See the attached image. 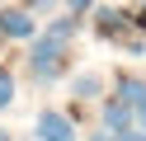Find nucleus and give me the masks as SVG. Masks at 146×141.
I'll return each instance as SVG.
<instances>
[{
    "label": "nucleus",
    "instance_id": "nucleus-1",
    "mask_svg": "<svg viewBox=\"0 0 146 141\" xmlns=\"http://www.w3.org/2000/svg\"><path fill=\"white\" fill-rule=\"evenodd\" d=\"M71 71V38H57L47 28L29 38V80L33 85H57Z\"/></svg>",
    "mask_w": 146,
    "mask_h": 141
},
{
    "label": "nucleus",
    "instance_id": "nucleus-2",
    "mask_svg": "<svg viewBox=\"0 0 146 141\" xmlns=\"http://www.w3.org/2000/svg\"><path fill=\"white\" fill-rule=\"evenodd\" d=\"M33 136H38V141H80V127H76V118H71V113H61V108H42L38 122H33Z\"/></svg>",
    "mask_w": 146,
    "mask_h": 141
},
{
    "label": "nucleus",
    "instance_id": "nucleus-3",
    "mask_svg": "<svg viewBox=\"0 0 146 141\" xmlns=\"http://www.w3.org/2000/svg\"><path fill=\"white\" fill-rule=\"evenodd\" d=\"M38 33V14L24 5H0V38H10V42H29Z\"/></svg>",
    "mask_w": 146,
    "mask_h": 141
},
{
    "label": "nucleus",
    "instance_id": "nucleus-4",
    "mask_svg": "<svg viewBox=\"0 0 146 141\" xmlns=\"http://www.w3.org/2000/svg\"><path fill=\"white\" fill-rule=\"evenodd\" d=\"M90 14H94V33L99 38H113V42L127 38V28H132L127 24V9H118V5H94Z\"/></svg>",
    "mask_w": 146,
    "mask_h": 141
},
{
    "label": "nucleus",
    "instance_id": "nucleus-5",
    "mask_svg": "<svg viewBox=\"0 0 146 141\" xmlns=\"http://www.w3.org/2000/svg\"><path fill=\"white\" fill-rule=\"evenodd\" d=\"M113 99H123L127 108H137V103H146V75H137V71H113Z\"/></svg>",
    "mask_w": 146,
    "mask_h": 141
},
{
    "label": "nucleus",
    "instance_id": "nucleus-6",
    "mask_svg": "<svg viewBox=\"0 0 146 141\" xmlns=\"http://www.w3.org/2000/svg\"><path fill=\"white\" fill-rule=\"evenodd\" d=\"M104 94H108V75H104V71H80V75H71V99L94 103V99H104Z\"/></svg>",
    "mask_w": 146,
    "mask_h": 141
},
{
    "label": "nucleus",
    "instance_id": "nucleus-7",
    "mask_svg": "<svg viewBox=\"0 0 146 141\" xmlns=\"http://www.w3.org/2000/svg\"><path fill=\"white\" fill-rule=\"evenodd\" d=\"M99 127L104 132H127L132 127V108H127L123 99H113V94H104V99H99Z\"/></svg>",
    "mask_w": 146,
    "mask_h": 141
},
{
    "label": "nucleus",
    "instance_id": "nucleus-8",
    "mask_svg": "<svg viewBox=\"0 0 146 141\" xmlns=\"http://www.w3.org/2000/svg\"><path fill=\"white\" fill-rule=\"evenodd\" d=\"M14 103V75H10V66H0V113Z\"/></svg>",
    "mask_w": 146,
    "mask_h": 141
},
{
    "label": "nucleus",
    "instance_id": "nucleus-9",
    "mask_svg": "<svg viewBox=\"0 0 146 141\" xmlns=\"http://www.w3.org/2000/svg\"><path fill=\"white\" fill-rule=\"evenodd\" d=\"M61 5H66V14H90V9H94V0H61Z\"/></svg>",
    "mask_w": 146,
    "mask_h": 141
},
{
    "label": "nucleus",
    "instance_id": "nucleus-10",
    "mask_svg": "<svg viewBox=\"0 0 146 141\" xmlns=\"http://www.w3.org/2000/svg\"><path fill=\"white\" fill-rule=\"evenodd\" d=\"M113 141H146L141 127H127V132H113Z\"/></svg>",
    "mask_w": 146,
    "mask_h": 141
},
{
    "label": "nucleus",
    "instance_id": "nucleus-11",
    "mask_svg": "<svg viewBox=\"0 0 146 141\" xmlns=\"http://www.w3.org/2000/svg\"><path fill=\"white\" fill-rule=\"evenodd\" d=\"M132 127H141V132H146V103H137V108H132Z\"/></svg>",
    "mask_w": 146,
    "mask_h": 141
},
{
    "label": "nucleus",
    "instance_id": "nucleus-12",
    "mask_svg": "<svg viewBox=\"0 0 146 141\" xmlns=\"http://www.w3.org/2000/svg\"><path fill=\"white\" fill-rule=\"evenodd\" d=\"M52 5H57V0H29V9H33V14H47Z\"/></svg>",
    "mask_w": 146,
    "mask_h": 141
},
{
    "label": "nucleus",
    "instance_id": "nucleus-13",
    "mask_svg": "<svg viewBox=\"0 0 146 141\" xmlns=\"http://www.w3.org/2000/svg\"><path fill=\"white\" fill-rule=\"evenodd\" d=\"M85 141H113V132H104V127H94V132H90Z\"/></svg>",
    "mask_w": 146,
    "mask_h": 141
},
{
    "label": "nucleus",
    "instance_id": "nucleus-14",
    "mask_svg": "<svg viewBox=\"0 0 146 141\" xmlns=\"http://www.w3.org/2000/svg\"><path fill=\"white\" fill-rule=\"evenodd\" d=\"M0 141H14V132H10V127H0Z\"/></svg>",
    "mask_w": 146,
    "mask_h": 141
},
{
    "label": "nucleus",
    "instance_id": "nucleus-15",
    "mask_svg": "<svg viewBox=\"0 0 146 141\" xmlns=\"http://www.w3.org/2000/svg\"><path fill=\"white\" fill-rule=\"evenodd\" d=\"M0 5H5V0H0Z\"/></svg>",
    "mask_w": 146,
    "mask_h": 141
},
{
    "label": "nucleus",
    "instance_id": "nucleus-16",
    "mask_svg": "<svg viewBox=\"0 0 146 141\" xmlns=\"http://www.w3.org/2000/svg\"><path fill=\"white\" fill-rule=\"evenodd\" d=\"M141 5H146V0H141Z\"/></svg>",
    "mask_w": 146,
    "mask_h": 141
}]
</instances>
